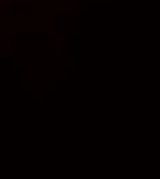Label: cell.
Wrapping results in <instances>:
<instances>
[{"label": "cell", "mask_w": 160, "mask_h": 179, "mask_svg": "<svg viewBox=\"0 0 160 179\" xmlns=\"http://www.w3.org/2000/svg\"><path fill=\"white\" fill-rule=\"evenodd\" d=\"M21 2H22V0H11L12 4H15V3H21Z\"/></svg>", "instance_id": "cell-1"}]
</instances>
